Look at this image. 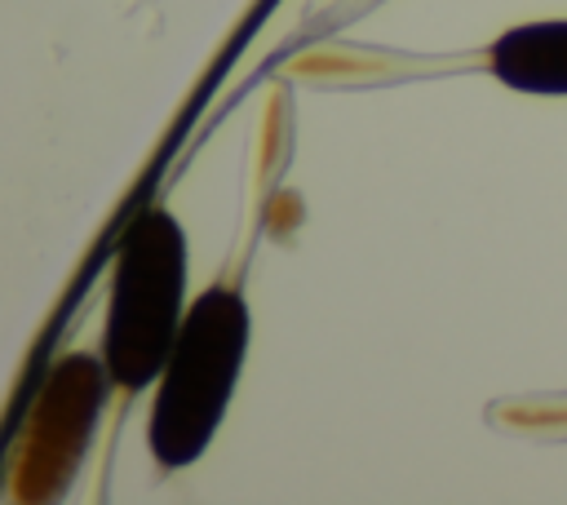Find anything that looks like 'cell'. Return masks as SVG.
Listing matches in <instances>:
<instances>
[{
	"mask_svg": "<svg viewBox=\"0 0 567 505\" xmlns=\"http://www.w3.org/2000/svg\"><path fill=\"white\" fill-rule=\"evenodd\" d=\"M248 301L226 284L204 288L186 306L151 408V452L164 470L190 465L213 443L248 354Z\"/></svg>",
	"mask_w": 567,
	"mask_h": 505,
	"instance_id": "1",
	"label": "cell"
},
{
	"mask_svg": "<svg viewBox=\"0 0 567 505\" xmlns=\"http://www.w3.org/2000/svg\"><path fill=\"white\" fill-rule=\"evenodd\" d=\"M186 230L168 208H146L120 239L102 363L120 390L159 381L186 319Z\"/></svg>",
	"mask_w": 567,
	"mask_h": 505,
	"instance_id": "2",
	"label": "cell"
},
{
	"mask_svg": "<svg viewBox=\"0 0 567 505\" xmlns=\"http://www.w3.org/2000/svg\"><path fill=\"white\" fill-rule=\"evenodd\" d=\"M501 84L540 97H567V18L518 22L487 53Z\"/></svg>",
	"mask_w": 567,
	"mask_h": 505,
	"instance_id": "4",
	"label": "cell"
},
{
	"mask_svg": "<svg viewBox=\"0 0 567 505\" xmlns=\"http://www.w3.org/2000/svg\"><path fill=\"white\" fill-rule=\"evenodd\" d=\"M106 381L111 372L93 354H66L49 368L35 394L31 421L22 430V443H18V470H13L18 496L44 501V496H58L75 478L89 434L102 412Z\"/></svg>",
	"mask_w": 567,
	"mask_h": 505,
	"instance_id": "3",
	"label": "cell"
}]
</instances>
